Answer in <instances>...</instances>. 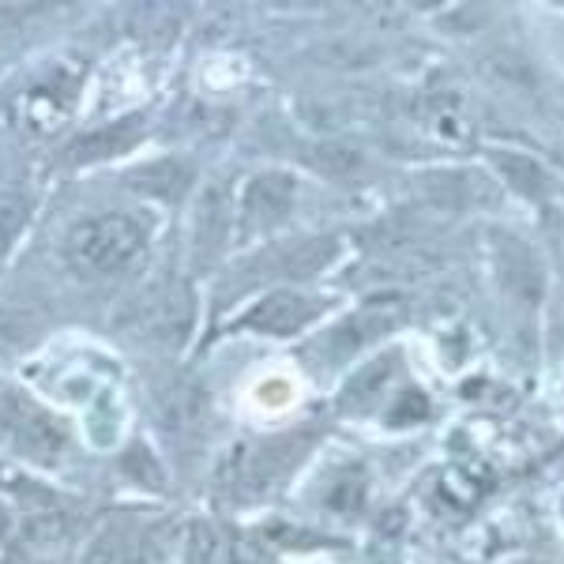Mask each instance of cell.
<instances>
[{
	"mask_svg": "<svg viewBox=\"0 0 564 564\" xmlns=\"http://www.w3.org/2000/svg\"><path fill=\"white\" fill-rule=\"evenodd\" d=\"M234 226V199L230 188L223 181L207 185L204 199H199V215H196V263H212L218 252L226 249V238H230Z\"/></svg>",
	"mask_w": 564,
	"mask_h": 564,
	"instance_id": "9c48e42d",
	"label": "cell"
},
{
	"mask_svg": "<svg viewBox=\"0 0 564 564\" xmlns=\"http://www.w3.org/2000/svg\"><path fill=\"white\" fill-rule=\"evenodd\" d=\"M497 268H500V282H505L508 294L520 297L523 305L539 302L542 268H539V257H534L520 238H512V234L497 238Z\"/></svg>",
	"mask_w": 564,
	"mask_h": 564,
	"instance_id": "30bf717a",
	"label": "cell"
},
{
	"mask_svg": "<svg viewBox=\"0 0 564 564\" xmlns=\"http://www.w3.org/2000/svg\"><path fill=\"white\" fill-rule=\"evenodd\" d=\"M0 433L23 459L45 463V467L65 456L68 444L65 425L20 391H0Z\"/></svg>",
	"mask_w": 564,
	"mask_h": 564,
	"instance_id": "7a4b0ae2",
	"label": "cell"
},
{
	"mask_svg": "<svg viewBox=\"0 0 564 564\" xmlns=\"http://www.w3.org/2000/svg\"><path fill=\"white\" fill-rule=\"evenodd\" d=\"M494 162H497L500 177H505L520 196L545 199L553 193V177H550V170H545L542 162L527 159V154H520V151H497Z\"/></svg>",
	"mask_w": 564,
	"mask_h": 564,
	"instance_id": "8fae6325",
	"label": "cell"
},
{
	"mask_svg": "<svg viewBox=\"0 0 564 564\" xmlns=\"http://www.w3.org/2000/svg\"><path fill=\"white\" fill-rule=\"evenodd\" d=\"M132 185L148 196H159V199H181L185 188L193 185V170L185 162H174V159H162V162H151L143 166L140 174L132 177Z\"/></svg>",
	"mask_w": 564,
	"mask_h": 564,
	"instance_id": "4fadbf2b",
	"label": "cell"
},
{
	"mask_svg": "<svg viewBox=\"0 0 564 564\" xmlns=\"http://www.w3.org/2000/svg\"><path fill=\"white\" fill-rule=\"evenodd\" d=\"M403 316H406L403 302H369L366 308H358V313L347 316V321L335 327V332L324 339V347L332 358L347 361L350 354H358L361 347L377 343L380 335H388L391 327L403 324Z\"/></svg>",
	"mask_w": 564,
	"mask_h": 564,
	"instance_id": "8992f818",
	"label": "cell"
},
{
	"mask_svg": "<svg viewBox=\"0 0 564 564\" xmlns=\"http://www.w3.org/2000/svg\"><path fill=\"white\" fill-rule=\"evenodd\" d=\"M207 417V391L193 380H170L159 388V422L170 436H199Z\"/></svg>",
	"mask_w": 564,
	"mask_h": 564,
	"instance_id": "52a82bcc",
	"label": "cell"
},
{
	"mask_svg": "<svg viewBox=\"0 0 564 564\" xmlns=\"http://www.w3.org/2000/svg\"><path fill=\"white\" fill-rule=\"evenodd\" d=\"M391 372H395V358H388V361H372L369 369H361L358 377L350 380V388H347V406H366L369 399H377L380 391H384V384H388Z\"/></svg>",
	"mask_w": 564,
	"mask_h": 564,
	"instance_id": "5bb4252c",
	"label": "cell"
},
{
	"mask_svg": "<svg viewBox=\"0 0 564 564\" xmlns=\"http://www.w3.org/2000/svg\"><path fill=\"white\" fill-rule=\"evenodd\" d=\"M8 531H12V512H8V505L0 500V539H8Z\"/></svg>",
	"mask_w": 564,
	"mask_h": 564,
	"instance_id": "ac0fdd59",
	"label": "cell"
},
{
	"mask_svg": "<svg viewBox=\"0 0 564 564\" xmlns=\"http://www.w3.org/2000/svg\"><path fill=\"white\" fill-rule=\"evenodd\" d=\"M316 166L327 170V174H350V170H358V151L350 148H321L316 151Z\"/></svg>",
	"mask_w": 564,
	"mask_h": 564,
	"instance_id": "e0dca14e",
	"label": "cell"
},
{
	"mask_svg": "<svg viewBox=\"0 0 564 564\" xmlns=\"http://www.w3.org/2000/svg\"><path fill=\"white\" fill-rule=\"evenodd\" d=\"M148 249V226L129 212H102L79 218L65 238V260L76 275L106 279L132 268Z\"/></svg>",
	"mask_w": 564,
	"mask_h": 564,
	"instance_id": "6da1fadb",
	"label": "cell"
},
{
	"mask_svg": "<svg viewBox=\"0 0 564 564\" xmlns=\"http://www.w3.org/2000/svg\"><path fill=\"white\" fill-rule=\"evenodd\" d=\"M143 132H148V121H143L140 113L121 117V121H109L102 129H90L79 135V140L68 148V162L72 166H87V162L113 159V154L132 151L135 143L143 140Z\"/></svg>",
	"mask_w": 564,
	"mask_h": 564,
	"instance_id": "ba28073f",
	"label": "cell"
},
{
	"mask_svg": "<svg viewBox=\"0 0 564 564\" xmlns=\"http://www.w3.org/2000/svg\"><path fill=\"white\" fill-rule=\"evenodd\" d=\"M65 531H68V523H65V516H61V512H42V516H31V520H26V534H31L39 545L61 542V539H65Z\"/></svg>",
	"mask_w": 564,
	"mask_h": 564,
	"instance_id": "2e32d148",
	"label": "cell"
},
{
	"mask_svg": "<svg viewBox=\"0 0 564 564\" xmlns=\"http://www.w3.org/2000/svg\"><path fill=\"white\" fill-rule=\"evenodd\" d=\"M76 90H79V68H53L42 79H34L31 87L20 95L15 113L20 124L31 135H50L72 117L76 106Z\"/></svg>",
	"mask_w": 564,
	"mask_h": 564,
	"instance_id": "3957f363",
	"label": "cell"
},
{
	"mask_svg": "<svg viewBox=\"0 0 564 564\" xmlns=\"http://www.w3.org/2000/svg\"><path fill=\"white\" fill-rule=\"evenodd\" d=\"M297 459H302V448L297 444H268V448H260L257 456H249L245 463V486L252 489V494H268L275 481L286 475L290 467H297Z\"/></svg>",
	"mask_w": 564,
	"mask_h": 564,
	"instance_id": "7c38bea8",
	"label": "cell"
},
{
	"mask_svg": "<svg viewBox=\"0 0 564 564\" xmlns=\"http://www.w3.org/2000/svg\"><path fill=\"white\" fill-rule=\"evenodd\" d=\"M433 132L441 135L444 143H452V148H463V143H470V135H475V129H470V121L463 117L459 106H436Z\"/></svg>",
	"mask_w": 564,
	"mask_h": 564,
	"instance_id": "9a60e30c",
	"label": "cell"
},
{
	"mask_svg": "<svg viewBox=\"0 0 564 564\" xmlns=\"http://www.w3.org/2000/svg\"><path fill=\"white\" fill-rule=\"evenodd\" d=\"M321 297L313 294H302V290H275V294L260 297L257 305L249 308V313L241 316V327H249V332H260V335H294L302 332L316 321V316L324 313Z\"/></svg>",
	"mask_w": 564,
	"mask_h": 564,
	"instance_id": "277c9868",
	"label": "cell"
},
{
	"mask_svg": "<svg viewBox=\"0 0 564 564\" xmlns=\"http://www.w3.org/2000/svg\"><path fill=\"white\" fill-rule=\"evenodd\" d=\"M294 196H297V185L290 174H279V170H271V174H257L249 181V188H245L241 196V226L245 234H268L282 226L294 212Z\"/></svg>",
	"mask_w": 564,
	"mask_h": 564,
	"instance_id": "5b68a950",
	"label": "cell"
}]
</instances>
